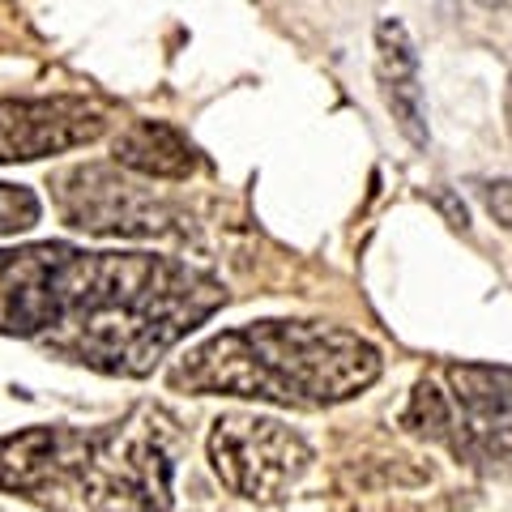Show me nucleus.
Returning a JSON list of instances; mask_svg holds the SVG:
<instances>
[{
    "instance_id": "1",
    "label": "nucleus",
    "mask_w": 512,
    "mask_h": 512,
    "mask_svg": "<svg viewBox=\"0 0 512 512\" xmlns=\"http://www.w3.org/2000/svg\"><path fill=\"white\" fill-rule=\"evenodd\" d=\"M222 299L214 274L175 256L0 248V333L103 376H150Z\"/></svg>"
},
{
    "instance_id": "2",
    "label": "nucleus",
    "mask_w": 512,
    "mask_h": 512,
    "mask_svg": "<svg viewBox=\"0 0 512 512\" xmlns=\"http://www.w3.org/2000/svg\"><path fill=\"white\" fill-rule=\"evenodd\" d=\"M380 376V350L342 325L256 320L192 346L167 372L171 389L201 397H252L295 410L350 402Z\"/></svg>"
},
{
    "instance_id": "3",
    "label": "nucleus",
    "mask_w": 512,
    "mask_h": 512,
    "mask_svg": "<svg viewBox=\"0 0 512 512\" xmlns=\"http://www.w3.org/2000/svg\"><path fill=\"white\" fill-rule=\"evenodd\" d=\"M180 423L163 406H137L128 419L86 431L73 504L90 512H167Z\"/></svg>"
},
{
    "instance_id": "4",
    "label": "nucleus",
    "mask_w": 512,
    "mask_h": 512,
    "mask_svg": "<svg viewBox=\"0 0 512 512\" xmlns=\"http://www.w3.org/2000/svg\"><path fill=\"white\" fill-rule=\"evenodd\" d=\"M406 427L474 470H512V367L448 363L440 376H423Z\"/></svg>"
},
{
    "instance_id": "5",
    "label": "nucleus",
    "mask_w": 512,
    "mask_h": 512,
    "mask_svg": "<svg viewBox=\"0 0 512 512\" xmlns=\"http://www.w3.org/2000/svg\"><path fill=\"white\" fill-rule=\"evenodd\" d=\"M210 461L222 487L239 500L274 504L291 495L312 466L308 440L278 419L261 414H222L210 431Z\"/></svg>"
},
{
    "instance_id": "6",
    "label": "nucleus",
    "mask_w": 512,
    "mask_h": 512,
    "mask_svg": "<svg viewBox=\"0 0 512 512\" xmlns=\"http://www.w3.org/2000/svg\"><path fill=\"white\" fill-rule=\"evenodd\" d=\"M56 210L69 227L86 235H124V239H154L180 231V214L167 197L137 184L133 175L116 167H73L56 175Z\"/></svg>"
},
{
    "instance_id": "7",
    "label": "nucleus",
    "mask_w": 512,
    "mask_h": 512,
    "mask_svg": "<svg viewBox=\"0 0 512 512\" xmlns=\"http://www.w3.org/2000/svg\"><path fill=\"white\" fill-rule=\"evenodd\" d=\"M107 133V111L73 94L0 99V163H35L47 154L90 146Z\"/></svg>"
},
{
    "instance_id": "8",
    "label": "nucleus",
    "mask_w": 512,
    "mask_h": 512,
    "mask_svg": "<svg viewBox=\"0 0 512 512\" xmlns=\"http://www.w3.org/2000/svg\"><path fill=\"white\" fill-rule=\"evenodd\" d=\"M77 427H26L0 440V491L26 495L35 504H73L77 466H82Z\"/></svg>"
},
{
    "instance_id": "9",
    "label": "nucleus",
    "mask_w": 512,
    "mask_h": 512,
    "mask_svg": "<svg viewBox=\"0 0 512 512\" xmlns=\"http://www.w3.org/2000/svg\"><path fill=\"white\" fill-rule=\"evenodd\" d=\"M376 73L384 86L397 128L410 137V146H427V111H423V86H419V56L410 47V35L402 22L376 26Z\"/></svg>"
},
{
    "instance_id": "10",
    "label": "nucleus",
    "mask_w": 512,
    "mask_h": 512,
    "mask_svg": "<svg viewBox=\"0 0 512 512\" xmlns=\"http://www.w3.org/2000/svg\"><path fill=\"white\" fill-rule=\"evenodd\" d=\"M116 167H128L146 180H188L197 171V146L167 120H133L116 137Z\"/></svg>"
},
{
    "instance_id": "11",
    "label": "nucleus",
    "mask_w": 512,
    "mask_h": 512,
    "mask_svg": "<svg viewBox=\"0 0 512 512\" xmlns=\"http://www.w3.org/2000/svg\"><path fill=\"white\" fill-rule=\"evenodd\" d=\"M43 205L30 188L22 184H0V235H18V231H30L39 222Z\"/></svg>"
},
{
    "instance_id": "12",
    "label": "nucleus",
    "mask_w": 512,
    "mask_h": 512,
    "mask_svg": "<svg viewBox=\"0 0 512 512\" xmlns=\"http://www.w3.org/2000/svg\"><path fill=\"white\" fill-rule=\"evenodd\" d=\"M483 205L487 214L495 222H504V227H512V180H495L483 188Z\"/></svg>"
},
{
    "instance_id": "13",
    "label": "nucleus",
    "mask_w": 512,
    "mask_h": 512,
    "mask_svg": "<svg viewBox=\"0 0 512 512\" xmlns=\"http://www.w3.org/2000/svg\"><path fill=\"white\" fill-rule=\"evenodd\" d=\"M504 116H508V128H512V82H508V99H504Z\"/></svg>"
}]
</instances>
